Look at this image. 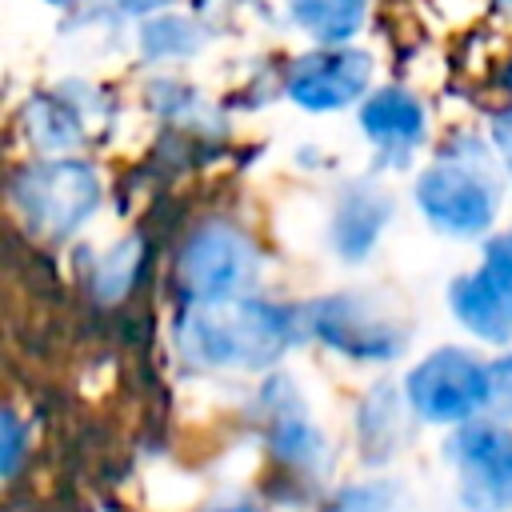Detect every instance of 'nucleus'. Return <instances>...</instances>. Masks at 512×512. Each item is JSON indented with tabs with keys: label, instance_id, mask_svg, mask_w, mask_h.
I'll use <instances>...</instances> for the list:
<instances>
[{
	"label": "nucleus",
	"instance_id": "f257e3e1",
	"mask_svg": "<svg viewBox=\"0 0 512 512\" xmlns=\"http://www.w3.org/2000/svg\"><path fill=\"white\" fill-rule=\"evenodd\" d=\"M300 336L296 312L264 300H216L196 304L180 328V352L208 368H264Z\"/></svg>",
	"mask_w": 512,
	"mask_h": 512
},
{
	"label": "nucleus",
	"instance_id": "f03ea898",
	"mask_svg": "<svg viewBox=\"0 0 512 512\" xmlns=\"http://www.w3.org/2000/svg\"><path fill=\"white\" fill-rule=\"evenodd\" d=\"M416 204L440 232H452V236L484 232L500 208V180L484 144L464 136L452 148H444L420 172Z\"/></svg>",
	"mask_w": 512,
	"mask_h": 512
},
{
	"label": "nucleus",
	"instance_id": "7ed1b4c3",
	"mask_svg": "<svg viewBox=\"0 0 512 512\" xmlns=\"http://www.w3.org/2000/svg\"><path fill=\"white\" fill-rule=\"evenodd\" d=\"M12 200L44 236L76 232L100 204V176L84 160H44L12 180Z\"/></svg>",
	"mask_w": 512,
	"mask_h": 512
},
{
	"label": "nucleus",
	"instance_id": "20e7f679",
	"mask_svg": "<svg viewBox=\"0 0 512 512\" xmlns=\"http://www.w3.org/2000/svg\"><path fill=\"white\" fill-rule=\"evenodd\" d=\"M260 276L256 244L232 224H204L188 236L180 252V284L192 304L240 300Z\"/></svg>",
	"mask_w": 512,
	"mask_h": 512
},
{
	"label": "nucleus",
	"instance_id": "39448f33",
	"mask_svg": "<svg viewBox=\"0 0 512 512\" xmlns=\"http://www.w3.org/2000/svg\"><path fill=\"white\" fill-rule=\"evenodd\" d=\"M408 404L432 424H464L488 404V364L464 348H440L408 372Z\"/></svg>",
	"mask_w": 512,
	"mask_h": 512
},
{
	"label": "nucleus",
	"instance_id": "423d86ee",
	"mask_svg": "<svg viewBox=\"0 0 512 512\" xmlns=\"http://www.w3.org/2000/svg\"><path fill=\"white\" fill-rule=\"evenodd\" d=\"M312 328L324 344L356 360H392L408 344V328L372 296H324L312 304Z\"/></svg>",
	"mask_w": 512,
	"mask_h": 512
},
{
	"label": "nucleus",
	"instance_id": "0eeeda50",
	"mask_svg": "<svg viewBox=\"0 0 512 512\" xmlns=\"http://www.w3.org/2000/svg\"><path fill=\"white\" fill-rule=\"evenodd\" d=\"M448 304L472 336L492 344L512 336V232L488 240L480 268L452 284Z\"/></svg>",
	"mask_w": 512,
	"mask_h": 512
},
{
	"label": "nucleus",
	"instance_id": "6e6552de",
	"mask_svg": "<svg viewBox=\"0 0 512 512\" xmlns=\"http://www.w3.org/2000/svg\"><path fill=\"white\" fill-rule=\"evenodd\" d=\"M460 472V496L472 512H512V432L468 424L448 444Z\"/></svg>",
	"mask_w": 512,
	"mask_h": 512
},
{
	"label": "nucleus",
	"instance_id": "1a4fd4ad",
	"mask_svg": "<svg viewBox=\"0 0 512 512\" xmlns=\"http://www.w3.org/2000/svg\"><path fill=\"white\" fill-rule=\"evenodd\" d=\"M372 80V56L360 48H316L288 68V96L300 108L332 112L352 104Z\"/></svg>",
	"mask_w": 512,
	"mask_h": 512
},
{
	"label": "nucleus",
	"instance_id": "9d476101",
	"mask_svg": "<svg viewBox=\"0 0 512 512\" xmlns=\"http://www.w3.org/2000/svg\"><path fill=\"white\" fill-rule=\"evenodd\" d=\"M260 408L268 416V444L292 468H312L324 456V436L308 420V408L292 380H272L260 392Z\"/></svg>",
	"mask_w": 512,
	"mask_h": 512
},
{
	"label": "nucleus",
	"instance_id": "9b49d317",
	"mask_svg": "<svg viewBox=\"0 0 512 512\" xmlns=\"http://www.w3.org/2000/svg\"><path fill=\"white\" fill-rule=\"evenodd\" d=\"M360 124L388 164H404L408 152L424 140V108L404 88H380L360 108Z\"/></svg>",
	"mask_w": 512,
	"mask_h": 512
},
{
	"label": "nucleus",
	"instance_id": "f8f14e48",
	"mask_svg": "<svg viewBox=\"0 0 512 512\" xmlns=\"http://www.w3.org/2000/svg\"><path fill=\"white\" fill-rule=\"evenodd\" d=\"M384 220H388V196L372 188H352L336 212V248L348 260H360L376 244Z\"/></svg>",
	"mask_w": 512,
	"mask_h": 512
},
{
	"label": "nucleus",
	"instance_id": "ddd939ff",
	"mask_svg": "<svg viewBox=\"0 0 512 512\" xmlns=\"http://www.w3.org/2000/svg\"><path fill=\"white\" fill-rule=\"evenodd\" d=\"M24 124H28V136L40 148H48V152H64V148H76L84 140V124H80L76 108L64 96H36V100H28Z\"/></svg>",
	"mask_w": 512,
	"mask_h": 512
},
{
	"label": "nucleus",
	"instance_id": "4468645a",
	"mask_svg": "<svg viewBox=\"0 0 512 512\" xmlns=\"http://www.w3.org/2000/svg\"><path fill=\"white\" fill-rule=\"evenodd\" d=\"M368 12V0H292V16L316 40H348Z\"/></svg>",
	"mask_w": 512,
	"mask_h": 512
},
{
	"label": "nucleus",
	"instance_id": "2eb2a0df",
	"mask_svg": "<svg viewBox=\"0 0 512 512\" xmlns=\"http://www.w3.org/2000/svg\"><path fill=\"white\" fill-rule=\"evenodd\" d=\"M140 44L148 60H172V56H192L204 44V32L188 16H152L140 32Z\"/></svg>",
	"mask_w": 512,
	"mask_h": 512
},
{
	"label": "nucleus",
	"instance_id": "dca6fc26",
	"mask_svg": "<svg viewBox=\"0 0 512 512\" xmlns=\"http://www.w3.org/2000/svg\"><path fill=\"white\" fill-rule=\"evenodd\" d=\"M136 264H140V240H124V244H116L108 256H100L96 276H92L96 296H104V300L120 296V292L128 288V280H132V268H136Z\"/></svg>",
	"mask_w": 512,
	"mask_h": 512
},
{
	"label": "nucleus",
	"instance_id": "f3484780",
	"mask_svg": "<svg viewBox=\"0 0 512 512\" xmlns=\"http://www.w3.org/2000/svg\"><path fill=\"white\" fill-rule=\"evenodd\" d=\"M332 512H404V492L396 484L376 480V484H364V488H348L332 504Z\"/></svg>",
	"mask_w": 512,
	"mask_h": 512
},
{
	"label": "nucleus",
	"instance_id": "a211bd4d",
	"mask_svg": "<svg viewBox=\"0 0 512 512\" xmlns=\"http://www.w3.org/2000/svg\"><path fill=\"white\" fill-rule=\"evenodd\" d=\"M488 408L512 416V356L488 364Z\"/></svg>",
	"mask_w": 512,
	"mask_h": 512
},
{
	"label": "nucleus",
	"instance_id": "6ab92c4d",
	"mask_svg": "<svg viewBox=\"0 0 512 512\" xmlns=\"http://www.w3.org/2000/svg\"><path fill=\"white\" fill-rule=\"evenodd\" d=\"M20 420H16V412H4V476H12L16 472V464H20Z\"/></svg>",
	"mask_w": 512,
	"mask_h": 512
},
{
	"label": "nucleus",
	"instance_id": "aec40b11",
	"mask_svg": "<svg viewBox=\"0 0 512 512\" xmlns=\"http://www.w3.org/2000/svg\"><path fill=\"white\" fill-rule=\"evenodd\" d=\"M492 140H496V148H500V156H504V164L512 172V112H500L492 120Z\"/></svg>",
	"mask_w": 512,
	"mask_h": 512
},
{
	"label": "nucleus",
	"instance_id": "412c9836",
	"mask_svg": "<svg viewBox=\"0 0 512 512\" xmlns=\"http://www.w3.org/2000/svg\"><path fill=\"white\" fill-rule=\"evenodd\" d=\"M120 12H132V16H144V12H160V8H168L172 0H112Z\"/></svg>",
	"mask_w": 512,
	"mask_h": 512
},
{
	"label": "nucleus",
	"instance_id": "4be33fe9",
	"mask_svg": "<svg viewBox=\"0 0 512 512\" xmlns=\"http://www.w3.org/2000/svg\"><path fill=\"white\" fill-rule=\"evenodd\" d=\"M208 512H256L252 504H224V508H208Z\"/></svg>",
	"mask_w": 512,
	"mask_h": 512
},
{
	"label": "nucleus",
	"instance_id": "5701e85b",
	"mask_svg": "<svg viewBox=\"0 0 512 512\" xmlns=\"http://www.w3.org/2000/svg\"><path fill=\"white\" fill-rule=\"evenodd\" d=\"M508 88H512V68H508Z\"/></svg>",
	"mask_w": 512,
	"mask_h": 512
},
{
	"label": "nucleus",
	"instance_id": "b1692460",
	"mask_svg": "<svg viewBox=\"0 0 512 512\" xmlns=\"http://www.w3.org/2000/svg\"><path fill=\"white\" fill-rule=\"evenodd\" d=\"M52 4H72V0H52Z\"/></svg>",
	"mask_w": 512,
	"mask_h": 512
},
{
	"label": "nucleus",
	"instance_id": "393cba45",
	"mask_svg": "<svg viewBox=\"0 0 512 512\" xmlns=\"http://www.w3.org/2000/svg\"><path fill=\"white\" fill-rule=\"evenodd\" d=\"M504 4H508V0H504Z\"/></svg>",
	"mask_w": 512,
	"mask_h": 512
}]
</instances>
